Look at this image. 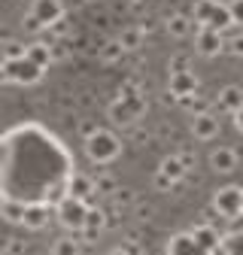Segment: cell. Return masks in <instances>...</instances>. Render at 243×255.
Here are the masks:
<instances>
[{
  "instance_id": "obj_1",
  "label": "cell",
  "mask_w": 243,
  "mask_h": 255,
  "mask_svg": "<svg viewBox=\"0 0 243 255\" xmlns=\"http://www.w3.org/2000/svg\"><path fill=\"white\" fill-rule=\"evenodd\" d=\"M146 116V101H143V91L137 82H125L119 91V98L110 101L107 107V119L119 128H125V131H131V128Z\"/></svg>"
},
{
  "instance_id": "obj_2",
  "label": "cell",
  "mask_w": 243,
  "mask_h": 255,
  "mask_svg": "<svg viewBox=\"0 0 243 255\" xmlns=\"http://www.w3.org/2000/svg\"><path fill=\"white\" fill-rule=\"evenodd\" d=\"M61 18H67L64 3H61V0H30V9L21 18V24H24V30L43 34V30H52Z\"/></svg>"
},
{
  "instance_id": "obj_3",
  "label": "cell",
  "mask_w": 243,
  "mask_h": 255,
  "mask_svg": "<svg viewBox=\"0 0 243 255\" xmlns=\"http://www.w3.org/2000/svg\"><path fill=\"white\" fill-rule=\"evenodd\" d=\"M192 18L198 27H213V30H222V34H228V27H234L231 9L222 0H195Z\"/></svg>"
},
{
  "instance_id": "obj_4",
  "label": "cell",
  "mask_w": 243,
  "mask_h": 255,
  "mask_svg": "<svg viewBox=\"0 0 243 255\" xmlns=\"http://www.w3.org/2000/svg\"><path fill=\"white\" fill-rule=\"evenodd\" d=\"M85 155H88V161L91 164H113L116 158L122 155V140L116 131H110V128H101L98 134H91L85 140Z\"/></svg>"
},
{
  "instance_id": "obj_5",
  "label": "cell",
  "mask_w": 243,
  "mask_h": 255,
  "mask_svg": "<svg viewBox=\"0 0 243 255\" xmlns=\"http://www.w3.org/2000/svg\"><path fill=\"white\" fill-rule=\"evenodd\" d=\"M88 216H91V201H82V198H64L58 207H55V219L64 225L70 234H79L85 225H88Z\"/></svg>"
},
{
  "instance_id": "obj_6",
  "label": "cell",
  "mask_w": 243,
  "mask_h": 255,
  "mask_svg": "<svg viewBox=\"0 0 243 255\" xmlns=\"http://www.w3.org/2000/svg\"><path fill=\"white\" fill-rule=\"evenodd\" d=\"M213 210H216L225 222L240 219L243 216V188L240 185H222L213 195Z\"/></svg>"
},
{
  "instance_id": "obj_7",
  "label": "cell",
  "mask_w": 243,
  "mask_h": 255,
  "mask_svg": "<svg viewBox=\"0 0 243 255\" xmlns=\"http://www.w3.org/2000/svg\"><path fill=\"white\" fill-rule=\"evenodd\" d=\"M43 67H37L30 58H21V61H3V79L6 82H15V85H34L43 79Z\"/></svg>"
},
{
  "instance_id": "obj_8",
  "label": "cell",
  "mask_w": 243,
  "mask_h": 255,
  "mask_svg": "<svg viewBox=\"0 0 243 255\" xmlns=\"http://www.w3.org/2000/svg\"><path fill=\"white\" fill-rule=\"evenodd\" d=\"M195 52L201 58H216L225 52V34L222 30H213V27H198L195 34Z\"/></svg>"
},
{
  "instance_id": "obj_9",
  "label": "cell",
  "mask_w": 243,
  "mask_h": 255,
  "mask_svg": "<svg viewBox=\"0 0 243 255\" xmlns=\"http://www.w3.org/2000/svg\"><path fill=\"white\" fill-rule=\"evenodd\" d=\"M189 234L195 237V243H198L207 255H216L219 246H225V234H222L216 225H210V222H201V225H195Z\"/></svg>"
},
{
  "instance_id": "obj_10",
  "label": "cell",
  "mask_w": 243,
  "mask_h": 255,
  "mask_svg": "<svg viewBox=\"0 0 243 255\" xmlns=\"http://www.w3.org/2000/svg\"><path fill=\"white\" fill-rule=\"evenodd\" d=\"M213 107H216V113H222V116H237L243 110V88L240 85H222L216 91Z\"/></svg>"
},
{
  "instance_id": "obj_11",
  "label": "cell",
  "mask_w": 243,
  "mask_h": 255,
  "mask_svg": "<svg viewBox=\"0 0 243 255\" xmlns=\"http://www.w3.org/2000/svg\"><path fill=\"white\" fill-rule=\"evenodd\" d=\"M237 164H240V155H237L234 146H219V149H213V152H210V170H213V173H219V176L234 173Z\"/></svg>"
},
{
  "instance_id": "obj_12",
  "label": "cell",
  "mask_w": 243,
  "mask_h": 255,
  "mask_svg": "<svg viewBox=\"0 0 243 255\" xmlns=\"http://www.w3.org/2000/svg\"><path fill=\"white\" fill-rule=\"evenodd\" d=\"M167 91L173 94V98H192V94L201 91V82L195 73H170V82H167Z\"/></svg>"
},
{
  "instance_id": "obj_13",
  "label": "cell",
  "mask_w": 243,
  "mask_h": 255,
  "mask_svg": "<svg viewBox=\"0 0 243 255\" xmlns=\"http://www.w3.org/2000/svg\"><path fill=\"white\" fill-rule=\"evenodd\" d=\"M219 128H222V125H219V116L210 110V113L195 116V122H192V134H195L198 140L207 143V140H216V137H219Z\"/></svg>"
},
{
  "instance_id": "obj_14",
  "label": "cell",
  "mask_w": 243,
  "mask_h": 255,
  "mask_svg": "<svg viewBox=\"0 0 243 255\" xmlns=\"http://www.w3.org/2000/svg\"><path fill=\"white\" fill-rule=\"evenodd\" d=\"M164 27H167V34H170V37L186 40V37L192 34V27H198V24H195V18L186 15V12H170L167 21H164Z\"/></svg>"
},
{
  "instance_id": "obj_15",
  "label": "cell",
  "mask_w": 243,
  "mask_h": 255,
  "mask_svg": "<svg viewBox=\"0 0 243 255\" xmlns=\"http://www.w3.org/2000/svg\"><path fill=\"white\" fill-rule=\"evenodd\" d=\"M27 58L37 64V67H43V70H49L52 64H55V46H49V43H43V40H37V43H30L27 46Z\"/></svg>"
},
{
  "instance_id": "obj_16",
  "label": "cell",
  "mask_w": 243,
  "mask_h": 255,
  "mask_svg": "<svg viewBox=\"0 0 243 255\" xmlns=\"http://www.w3.org/2000/svg\"><path fill=\"white\" fill-rule=\"evenodd\" d=\"M70 198H82V201H91L98 195V185H95V179H91L88 173H76L73 179H70V191H67Z\"/></svg>"
},
{
  "instance_id": "obj_17",
  "label": "cell",
  "mask_w": 243,
  "mask_h": 255,
  "mask_svg": "<svg viewBox=\"0 0 243 255\" xmlns=\"http://www.w3.org/2000/svg\"><path fill=\"white\" fill-rule=\"evenodd\" d=\"M158 170L167 176V179H173V182H179V179H186V173H189V167H186V161H182V155L179 152H173V155H167L164 161L158 164Z\"/></svg>"
},
{
  "instance_id": "obj_18",
  "label": "cell",
  "mask_w": 243,
  "mask_h": 255,
  "mask_svg": "<svg viewBox=\"0 0 243 255\" xmlns=\"http://www.w3.org/2000/svg\"><path fill=\"white\" fill-rule=\"evenodd\" d=\"M167 255H207V252L195 243V237H192V234H179V237H173V240H170Z\"/></svg>"
},
{
  "instance_id": "obj_19",
  "label": "cell",
  "mask_w": 243,
  "mask_h": 255,
  "mask_svg": "<svg viewBox=\"0 0 243 255\" xmlns=\"http://www.w3.org/2000/svg\"><path fill=\"white\" fill-rule=\"evenodd\" d=\"M98 55H101V61L104 64H119L122 58L128 55V49L122 46V40L116 37V40H107V43H101V49H98Z\"/></svg>"
},
{
  "instance_id": "obj_20",
  "label": "cell",
  "mask_w": 243,
  "mask_h": 255,
  "mask_svg": "<svg viewBox=\"0 0 243 255\" xmlns=\"http://www.w3.org/2000/svg\"><path fill=\"white\" fill-rule=\"evenodd\" d=\"M49 219H52V210L34 204V207H27V210H24V222H21V225H24V228H43Z\"/></svg>"
},
{
  "instance_id": "obj_21",
  "label": "cell",
  "mask_w": 243,
  "mask_h": 255,
  "mask_svg": "<svg viewBox=\"0 0 243 255\" xmlns=\"http://www.w3.org/2000/svg\"><path fill=\"white\" fill-rule=\"evenodd\" d=\"M119 40H122V46H125L128 52H137L143 43H146V30L140 27V24H131V27H125L119 34Z\"/></svg>"
},
{
  "instance_id": "obj_22",
  "label": "cell",
  "mask_w": 243,
  "mask_h": 255,
  "mask_svg": "<svg viewBox=\"0 0 243 255\" xmlns=\"http://www.w3.org/2000/svg\"><path fill=\"white\" fill-rule=\"evenodd\" d=\"M52 255H79V237L67 234V237H61L52 243Z\"/></svg>"
},
{
  "instance_id": "obj_23",
  "label": "cell",
  "mask_w": 243,
  "mask_h": 255,
  "mask_svg": "<svg viewBox=\"0 0 243 255\" xmlns=\"http://www.w3.org/2000/svg\"><path fill=\"white\" fill-rule=\"evenodd\" d=\"M27 58V46L21 40H3V61H21Z\"/></svg>"
},
{
  "instance_id": "obj_24",
  "label": "cell",
  "mask_w": 243,
  "mask_h": 255,
  "mask_svg": "<svg viewBox=\"0 0 243 255\" xmlns=\"http://www.w3.org/2000/svg\"><path fill=\"white\" fill-rule=\"evenodd\" d=\"M225 55L243 58V30L240 34H225Z\"/></svg>"
},
{
  "instance_id": "obj_25",
  "label": "cell",
  "mask_w": 243,
  "mask_h": 255,
  "mask_svg": "<svg viewBox=\"0 0 243 255\" xmlns=\"http://www.w3.org/2000/svg\"><path fill=\"white\" fill-rule=\"evenodd\" d=\"M176 104H179L182 110H189V113H195V116H201V113H210V107H207V104H204V101L198 98V94H192V98H179Z\"/></svg>"
},
{
  "instance_id": "obj_26",
  "label": "cell",
  "mask_w": 243,
  "mask_h": 255,
  "mask_svg": "<svg viewBox=\"0 0 243 255\" xmlns=\"http://www.w3.org/2000/svg\"><path fill=\"white\" fill-rule=\"evenodd\" d=\"M24 210H27V207H21V204H15V201H6V204H3V219H6V222H18V225H21V222H24Z\"/></svg>"
},
{
  "instance_id": "obj_27",
  "label": "cell",
  "mask_w": 243,
  "mask_h": 255,
  "mask_svg": "<svg viewBox=\"0 0 243 255\" xmlns=\"http://www.w3.org/2000/svg\"><path fill=\"white\" fill-rule=\"evenodd\" d=\"M95 185H98V191H104L107 198H113L116 191H119V185H116L113 173H101V176H95Z\"/></svg>"
},
{
  "instance_id": "obj_28",
  "label": "cell",
  "mask_w": 243,
  "mask_h": 255,
  "mask_svg": "<svg viewBox=\"0 0 243 255\" xmlns=\"http://www.w3.org/2000/svg\"><path fill=\"white\" fill-rule=\"evenodd\" d=\"M170 73H192V58L189 55H173L170 64H167Z\"/></svg>"
},
{
  "instance_id": "obj_29",
  "label": "cell",
  "mask_w": 243,
  "mask_h": 255,
  "mask_svg": "<svg viewBox=\"0 0 243 255\" xmlns=\"http://www.w3.org/2000/svg\"><path fill=\"white\" fill-rule=\"evenodd\" d=\"M228 9H231L234 27H243V0H228Z\"/></svg>"
},
{
  "instance_id": "obj_30",
  "label": "cell",
  "mask_w": 243,
  "mask_h": 255,
  "mask_svg": "<svg viewBox=\"0 0 243 255\" xmlns=\"http://www.w3.org/2000/svg\"><path fill=\"white\" fill-rule=\"evenodd\" d=\"M152 185H155L158 191H173V188H176V182H173V179H167L161 170H155V179H152Z\"/></svg>"
},
{
  "instance_id": "obj_31",
  "label": "cell",
  "mask_w": 243,
  "mask_h": 255,
  "mask_svg": "<svg viewBox=\"0 0 243 255\" xmlns=\"http://www.w3.org/2000/svg\"><path fill=\"white\" fill-rule=\"evenodd\" d=\"M49 34H55L58 40H64V37L70 34V21H67V18H61V21H58V24H55V27L49 30Z\"/></svg>"
},
{
  "instance_id": "obj_32",
  "label": "cell",
  "mask_w": 243,
  "mask_h": 255,
  "mask_svg": "<svg viewBox=\"0 0 243 255\" xmlns=\"http://www.w3.org/2000/svg\"><path fill=\"white\" fill-rule=\"evenodd\" d=\"M76 128H79V134H82V137H85V140H88V137H91V134H98V131H101V128H98V125H95V122H88V119H85V122H79V125H76Z\"/></svg>"
},
{
  "instance_id": "obj_33",
  "label": "cell",
  "mask_w": 243,
  "mask_h": 255,
  "mask_svg": "<svg viewBox=\"0 0 243 255\" xmlns=\"http://www.w3.org/2000/svg\"><path fill=\"white\" fill-rule=\"evenodd\" d=\"M113 255H143V252L137 249V243H125V246H122V249H116Z\"/></svg>"
},
{
  "instance_id": "obj_34",
  "label": "cell",
  "mask_w": 243,
  "mask_h": 255,
  "mask_svg": "<svg viewBox=\"0 0 243 255\" xmlns=\"http://www.w3.org/2000/svg\"><path fill=\"white\" fill-rule=\"evenodd\" d=\"M131 137H134V143H146V140H149V134L143 131L140 125H134V128H131Z\"/></svg>"
},
{
  "instance_id": "obj_35",
  "label": "cell",
  "mask_w": 243,
  "mask_h": 255,
  "mask_svg": "<svg viewBox=\"0 0 243 255\" xmlns=\"http://www.w3.org/2000/svg\"><path fill=\"white\" fill-rule=\"evenodd\" d=\"M176 152L182 155V161H186V167L192 170V167H195V152H192V149H176Z\"/></svg>"
},
{
  "instance_id": "obj_36",
  "label": "cell",
  "mask_w": 243,
  "mask_h": 255,
  "mask_svg": "<svg viewBox=\"0 0 243 255\" xmlns=\"http://www.w3.org/2000/svg\"><path fill=\"white\" fill-rule=\"evenodd\" d=\"M3 252H9V255H18V252H21V240H9V246H6Z\"/></svg>"
},
{
  "instance_id": "obj_37",
  "label": "cell",
  "mask_w": 243,
  "mask_h": 255,
  "mask_svg": "<svg viewBox=\"0 0 243 255\" xmlns=\"http://www.w3.org/2000/svg\"><path fill=\"white\" fill-rule=\"evenodd\" d=\"M234 125H237V131H240V134H243V110H240V113H237V116H234Z\"/></svg>"
},
{
  "instance_id": "obj_38",
  "label": "cell",
  "mask_w": 243,
  "mask_h": 255,
  "mask_svg": "<svg viewBox=\"0 0 243 255\" xmlns=\"http://www.w3.org/2000/svg\"><path fill=\"white\" fill-rule=\"evenodd\" d=\"M85 3H95V0H85Z\"/></svg>"
}]
</instances>
